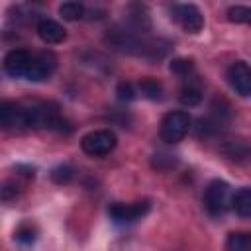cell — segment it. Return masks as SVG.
Instances as JSON below:
<instances>
[{
    "instance_id": "5",
    "label": "cell",
    "mask_w": 251,
    "mask_h": 251,
    "mask_svg": "<svg viewBox=\"0 0 251 251\" xmlns=\"http://www.w3.org/2000/svg\"><path fill=\"white\" fill-rule=\"evenodd\" d=\"M171 18L186 33H198L204 27V16L194 4H175L171 8Z\"/></svg>"
},
{
    "instance_id": "7",
    "label": "cell",
    "mask_w": 251,
    "mask_h": 251,
    "mask_svg": "<svg viewBox=\"0 0 251 251\" xmlns=\"http://www.w3.org/2000/svg\"><path fill=\"white\" fill-rule=\"evenodd\" d=\"M227 82L235 90V94L249 98L251 96V65L245 61H233L227 67Z\"/></svg>"
},
{
    "instance_id": "22",
    "label": "cell",
    "mask_w": 251,
    "mask_h": 251,
    "mask_svg": "<svg viewBox=\"0 0 251 251\" xmlns=\"http://www.w3.org/2000/svg\"><path fill=\"white\" fill-rule=\"evenodd\" d=\"M116 94H118V100H122V102H131V100L135 98L133 84L127 82V80L118 82V86H116Z\"/></svg>"
},
{
    "instance_id": "2",
    "label": "cell",
    "mask_w": 251,
    "mask_h": 251,
    "mask_svg": "<svg viewBox=\"0 0 251 251\" xmlns=\"http://www.w3.org/2000/svg\"><path fill=\"white\" fill-rule=\"evenodd\" d=\"M190 116L188 112H182V110H175V112H169L163 120H161V127H159V135L165 143H178L184 139V135L188 133L190 129Z\"/></svg>"
},
{
    "instance_id": "9",
    "label": "cell",
    "mask_w": 251,
    "mask_h": 251,
    "mask_svg": "<svg viewBox=\"0 0 251 251\" xmlns=\"http://www.w3.org/2000/svg\"><path fill=\"white\" fill-rule=\"evenodd\" d=\"M33 53H29L27 49H12L6 53L4 57V71L6 75L14 76V78H22L27 75L29 65H31Z\"/></svg>"
},
{
    "instance_id": "15",
    "label": "cell",
    "mask_w": 251,
    "mask_h": 251,
    "mask_svg": "<svg viewBox=\"0 0 251 251\" xmlns=\"http://www.w3.org/2000/svg\"><path fill=\"white\" fill-rule=\"evenodd\" d=\"M222 151H224L229 159L241 161V159H247V157H249L251 147H249L243 139H229V141H226V143L222 145Z\"/></svg>"
},
{
    "instance_id": "6",
    "label": "cell",
    "mask_w": 251,
    "mask_h": 251,
    "mask_svg": "<svg viewBox=\"0 0 251 251\" xmlns=\"http://www.w3.org/2000/svg\"><path fill=\"white\" fill-rule=\"evenodd\" d=\"M149 208H151L149 200H137V202H129V204L116 202L108 208V216L118 224H131V222L141 220L149 212Z\"/></svg>"
},
{
    "instance_id": "16",
    "label": "cell",
    "mask_w": 251,
    "mask_h": 251,
    "mask_svg": "<svg viewBox=\"0 0 251 251\" xmlns=\"http://www.w3.org/2000/svg\"><path fill=\"white\" fill-rule=\"evenodd\" d=\"M139 92L149 100H161L163 94H165L163 84L157 78H151V76H145V78L139 80Z\"/></svg>"
},
{
    "instance_id": "14",
    "label": "cell",
    "mask_w": 251,
    "mask_h": 251,
    "mask_svg": "<svg viewBox=\"0 0 251 251\" xmlns=\"http://www.w3.org/2000/svg\"><path fill=\"white\" fill-rule=\"evenodd\" d=\"M226 251H251V231H233L226 239Z\"/></svg>"
},
{
    "instance_id": "11",
    "label": "cell",
    "mask_w": 251,
    "mask_h": 251,
    "mask_svg": "<svg viewBox=\"0 0 251 251\" xmlns=\"http://www.w3.org/2000/svg\"><path fill=\"white\" fill-rule=\"evenodd\" d=\"M35 31H37L39 39H41L43 43H47V45H57V43L65 41V37H67L65 27H63L59 22L51 20V18H43V20H39Z\"/></svg>"
},
{
    "instance_id": "23",
    "label": "cell",
    "mask_w": 251,
    "mask_h": 251,
    "mask_svg": "<svg viewBox=\"0 0 251 251\" xmlns=\"http://www.w3.org/2000/svg\"><path fill=\"white\" fill-rule=\"evenodd\" d=\"M16 239L24 245H31L35 241V229L31 226H22L18 231H16Z\"/></svg>"
},
{
    "instance_id": "19",
    "label": "cell",
    "mask_w": 251,
    "mask_h": 251,
    "mask_svg": "<svg viewBox=\"0 0 251 251\" xmlns=\"http://www.w3.org/2000/svg\"><path fill=\"white\" fill-rule=\"evenodd\" d=\"M227 20L235 24H249L251 25V6H231L227 8Z\"/></svg>"
},
{
    "instance_id": "21",
    "label": "cell",
    "mask_w": 251,
    "mask_h": 251,
    "mask_svg": "<svg viewBox=\"0 0 251 251\" xmlns=\"http://www.w3.org/2000/svg\"><path fill=\"white\" fill-rule=\"evenodd\" d=\"M73 176H75V169L71 165H59L51 171V180L57 184H67L73 180Z\"/></svg>"
},
{
    "instance_id": "12",
    "label": "cell",
    "mask_w": 251,
    "mask_h": 251,
    "mask_svg": "<svg viewBox=\"0 0 251 251\" xmlns=\"http://www.w3.org/2000/svg\"><path fill=\"white\" fill-rule=\"evenodd\" d=\"M178 100L182 106H198L202 102V84L194 76L186 78L178 92Z\"/></svg>"
},
{
    "instance_id": "1",
    "label": "cell",
    "mask_w": 251,
    "mask_h": 251,
    "mask_svg": "<svg viewBox=\"0 0 251 251\" xmlns=\"http://www.w3.org/2000/svg\"><path fill=\"white\" fill-rule=\"evenodd\" d=\"M25 116H27V127L31 129H63L61 124L65 120H61L55 104L35 102L25 108Z\"/></svg>"
},
{
    "instance_id": "18",
    "label": "cell",
    "mask_w": 251,
    "mask_h": 251,
    "mask_svg": "<svg viewBox=\"0 0 251 251\" xmlns=\"http://www.w3.org/2000/svg\"><path fill=\"white\" fill-rule=\"evenodd\" d=\"M171 73L186 80V78H190L192 73H194V61H192V59H184V57L173 59V63H171Z\"/></svg>"
},
{
    "instance_id": "20",
    "label": "cell",
    "mask_w": 251,
    "mask_h": 251,
    "mask_svg": "<svg viewBox=\"0 0 251 251\" xmlns=\"http://www.w3.org/2000/svg\"><path fill=\"white\" fill-rule=\"evenodd\" d=\"M178 163V159H176V155H171V153H155L153 155V159H151V165L155 167V169H159V171H167V169H173L175 165Z\"/></svg>"
},
{
    "instance_id": "8",
    "label": "cell",
    "mask_w": 251,
    "mask_h": 251,
    "mask_svg": "<svg viewBox=\"0 0 251 251\" xmlns=\"http://www.w3.org/2000/svg\"><path fill=\"white\" fill-rule=\"evenodd\" d=\"M57 69V57L53 51H39V53H33V59H31V65H29V71L25 75L27 80H33V82H39V80H45L49 78Z\"/></svg>"
},
{
    "instance_id": "17",
    "label": "cell",
    "mask_w": 251,
    "mask_h": 251,
    "mask_svg": "<svg viewBox=\"0 0 251 251\" xmlns=\"http://www.w3.org/2000/svg\"><path fill=\"white\" fill-rule=\"evenodd\" d=\"M59 14L63 16V20L76 22V20H80V18L86 16V8L80 2H63L59 6Z\"/></svg>"
},
{
    "instance_id": "24",
    "label": "cell",
    "mask_w": 251,
    "mask_h": 251,
    "mask_svg": "<svg viewBox=\"0 0 251 251\" xmlns=\"http://www.w3.org/2000/svg\"><path fill=\"white\" fill-rule=\"evenodd\" d=\"M16 196H18V184L12 182V180H6V182L2 184V198L8 202V200H12V198H16Z\"/></svg>"
},
{
    "instance_id": "13",
    "label": "cell",
    "mask_w": 251,
    "mask_h": 251,
    "mask_svg": "<svg viewBox=\"0 0 251 251\" xmlns=\"http://www.w3.org/2000/svg\"><path fill=\"white\" fill-rule=\"evenodd\" d=\"M231 208L241 218H251V186L239 188L231 196Z\"/></svg>"
},
{
    "instance_id": "4",
    "label": "cell",
    "mask_w": 251,
    "mask_h": 251,
    "mask_svg": "<svg viewBox=\"0 0 251 251\" xmlns=\"http://www.w3.org/2000/svg\"><path fill=\"white\" fill-rule=\"evenodd\" d=\"M231 206V192L226 180H212L204 190V208L210 216H222Z\"/></svg>"
},
{
    "instance_id": "3",
    "label": "cell",
    "mask_w": 251,
    "mask_h": 251,
    "mask_svg": "<svg viewBox=\"0 0 251 251\" xmlns=\"http://www.w3.org/2000/svg\"><path fill=\"white\" fill-rule=\"evenodd\" d=\"M116 143H118V137H116L114 131L94 129V131H88L86 135H82L80 149L90 157H106L114 151Z\"/></svg>"
},
{
    "instance_id": "10",
    "label": "cell",
    "mask_w": 251,
    "mask_h": 251,
    "mask_svg": "<svg viewBox=\"0 0 251 251\" xmlns=\"http://www.w3.org/2000/svg\"><path fill=\"white\" fill-rule=\"evenodd\" d=\"M0 124L6 129H22L27 127L25 108L16 102H4L0 106Z\"/></svg>"
}]
</instances>
